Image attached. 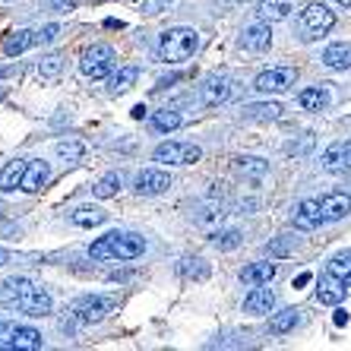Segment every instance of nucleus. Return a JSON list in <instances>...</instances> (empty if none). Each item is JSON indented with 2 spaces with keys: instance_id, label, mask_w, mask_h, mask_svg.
I'll list each match as a JSON object with an SVG mask.
<instances>
[{
  "instance_id": "nucleus-1",
  "label": "nucleus",
  "mask_w": 351,
  "mask_h": 351,
  "mask_svg": "<svg viewBox=\"0 0 351 351\" xmlns=\"http://www.w3.org/2000/svg\"><path fill=\"white\" fill-rule=\"evenodd\" d=\"M0 304L10 311H19L25 317H48L51 313V294L45 288H35L29 278H7L0 285Z\"/></svg>"
},
{
  "instance_id": "nucleus-2",
  "label": "nucleus",
  "mask_w": 351,
  "mask_h": 351,
  "mask_svg": "<svg viewBox=\"0 0 351 351\" xmlns=\"http://www.w3.org/2000/svg\"><path fill=\"white\" fill-rule=\"evenodd\" d=\"M143 250H146V241L139 234L111 231L89 247V256L92 260H136V256H143Z\"/></svg>"
},
{
  "instance_id": "nucleus-3",
  "label": "nucleus",
  "mask_w": 351,
  "mask_h": 351,
  "mask_svg": "<svg viewBox=\"0 0 351 351\" xmlns=\"http://www.w3.org/2000/svg\"><path fill=\"white\" fill-rule=\"evenodd\" d=\"M199 48V32L196 29H168L158 41V60L162 64H180V60L193 58V51Z\"/></svg>"
},
{
  "instance_id": "nucleus-4",
  "label": "nucleus",
  "mask_w": 351,
  "mask_h": 351,
  "mask_svg": "<svg viewBox=\"0 0 351 351\" xmlns=\"http://www.w3.org/2000/svg\"><path fill=\"white\" fill-rule=\"evenodd\" d=\"M41 345H45V339L32 326H16V323L0 319V348L3 351H35Z\"/></svg>"
},
{
  "instance_id": "nucleus-5",
  "label": "nucleus",
  "mask_w": 351,
  "mask_h": 351,
  "mask_svg": "<svg viewBox=\"0 0 351 351\" xmlns=\"http://www.w3.org/2000/svg\"><path fill=\"white\" fill-rule=\"evenodd\" d=\"M111 311H114V298H105V294H86V298H80V301L73 304L70 317H73L76 323H98V319H105Z\"/></svg>"
},
{
  "instance_id": "nucleus-6",
  "label": "nucleus",
  "mask_w": 351,
  "mask_h": 351,
  "mask_svg": "<svg viewBox=\"0 0 351 351\" xmlns=\"http://www.w3.org/2000/svg\"><path fill=\"white\" fill-rule=\"evenodd\" d=\"M111 66H114V51L108 48V45H92V48L82 51V58H80L82 76H89V80H101V76L111 73Z\"/></svg>"
},
{
  "instance_id": "nucleus-7",
  "label": "nucleus",
  "mask_w": 351,
  "mask_h": 351,
  "mask_svg": "<svg viewBox=\"0 0 351 351\" xmlns=\"http://www.w3.org/2000/svg\"><path fill=\"white\" fill-rule=\"evenodd\" d=\"M332 25H335L332 10H326L323 3H307V7L301 10V32H304V38H319V35H326Z\"/></svg>"
},
{
  "instance_id": "nucleus-8",
  "label": "nucleus",
  "mask_w": 351,
  "mask_h": 351,
  "mask_svg": "<svg viewBox=\"0 0 351 351\" xmlns=\"http://www.w3.org/2000/svg\"><path fill=\"white\" fill-rule=\"evenodd\" d=\"M294 80H298V73H294L291 66H272V70H266V73L256 76L254 89L260 92V95H278V92L291 89Z\"/></svg>"
},
{
  "instance_id": "nucleus-9",
  "label": "nucleus",
  "mask_w": 351,
  "mask_h": 351,
  "mask_svg": "<svg viewBox=\"0 0 351 351\" xmlns=\"http://www.w3.org/2000/svg\"><path fill=\"white\" fill-rule=\"evenodd\" d=\"M152 158H156L158 165H193L203 158V152H199V146H184V143H162V146H156V152H152Z\"/></svg>"
},
{
  "instance_id": "nucleus-10",
  "label": "nucleus",
  "mask_w": 351,
  "mask_h": 351,
  "mask_svg": "<svg viewBox=\"0 0 351 351\" xmlns=\"http://www.w3.org/2000/svg\"><path fill=\"white\" fill-rule=\"evenodd\" d=\"M319 165H323V171H329V174L351 171V139L348 143H335V146H329L326 152H323V158H319Z\"/></svg>"
},
{
  "instance_id": "nucleus-11",
  "label": "nucleus",
  "mask_w": 351,
  "mask_h": 351,
  "mask_svg": "<svg viewBox=\"0 0 351 351\" xmlns=\"http://www.w3.org/2000/svg\"><path fill=\"white\" fill-rule=\"evenodd\" d=\"M171 187V178L158 168H146V171L136 174V193L139 196H158Z\"/></svg>"
},
{
  "instance_id": "nucleus-12",
  "label": "nucleus",
  "mask_w": 351,
  "mask_h": 351,
  "mask_svg": "<svg viewBox=\"0 0 351 351\" xmlns=\"http://www.w3.org/2000/svg\"><path fill=\"white\" fill-rule=\"evenodd\" d=\"M291 221H294V228H301V231L319 228V225H323V209H319V199H304V203H298Z\"/></svg>"
},
{
  "instance_id": "nucleus-13",
  "label": "nucleus",
  "mask_w": 351,
  "mask_h": 351,
  "mask_svg": "<svg viewBox=\"0 0 351 351\" xmlns=\"http://www.w3.org/2000/svg\"><path fill=\"white\" fill-rule=\"evenodd\" d=\"M241 45H244L247 51H254V54H260V51H269L272 45V29L269 23H254V25H247L244 35H241Z\"/></svg>"
},
{
  "instance_id": "nucleus-14",
  "label": "nucleus",
  "mask_w": 351,
  "mask_h": 351,
  "mask_svg": "<svg viewBox=\"0 0 351 351\" xmlns=\"http://www.w3.org/2000/svg\"><path fill=\"white\" fill-rule=\"evenodd\" d=\"M48 178H51L48 162L32 158V162L25 165V174H23V184H19V190H23V193H38V190L48 184Z\"/></svg>"
},
{
  "instance_id": "nucleus-15",
  "label": "nucleus",
  "mask_w": 351,
  "mask_h": 351,
  "mask_svg": "<svg viewBox=\"0 0 351 351\" xmlns=\"http://www.w3.org/2000/svg\"><path fill=\"white\" fill-rule=\"evenodd\" d=\"M319 209H323V221H342L351 213V196L348 193H326L319 199Z\"/></svg>"
},
{
  "instance_id": "nucleus-16",
  "label": "nucleus",
  "mask_w": 351,
  "mask_h": 351,
  "mask_svg": "<svg viewBox=\"0 0 351 351\" xmlns=\"http://www.w3.org/2000/svg\"><path fill=\"white\" fill-rule=\"evenodd\" d=\"M317 298H319V304L339 307V304H342V298H345V282H342V278H335V276L323 278V282L317 285Z\"/></svg>"
},
{
  "instance_id": "nucleus-17",
  "label": "nucleus",
  "mask_w": 351,
  "mask_h": 351,
  "mask_svg": "<svg viewBox=\"0 0 351 351\" xmlns=\"http://www.w3.org/2000/svg\"><path fill=\"white\" fill-rule=\"evenodd\" d=\"M231 95V86L225 76H209L203 82V101L206 105H221V101H228Z\"/></svg>"
},
{
  "instance_id": "nucleus-18",
  "label": "nucleus",
  "mask_w": 351,
  "mask_h": 351,
  "mask_svg": "<svg viewBox=\"0 0 351 351\" xmlns=\"http://www.w3.org/2000/svg\"><path fill=\"white\" fill-rule=\"evenodd\" d=\"M272 278H276V263H254V266L241 269L244 285H269Z\"/></svg>"
},
{
  "instance_id": "nucleus-19",
  "label": "nucleus",
  "mask_w": 351,
  "mask_h": 351,
  "mask_svg": "<svg viewBox=\"0 0 351 351\" xmlns=\"http://www.w3.org/2000/svg\"><path fill=\"white\" fill-rule=\"evenodd\" d=\"M272 304H276V294H272L269 288L254 285V291L244 298V311H247V313H269Z\"/></svg>"
},
{
  "instance_id": "nucleus-20",
  "label": "nucleus",
  "mask_w": 351,
  "mask_h": 351,
  "mask_svg": "<svg viewBox=\"0 0 351 351\" xmlns=\"http://www.w3.org/2000/svg\"><path fill=\"white\" fill-rule=\"evenodd\" d=\"M323 64H326L329 70H351V45H345V41L329 45V48L323 51Z\"/></svg>"
},
{
  "instance_id": "nucleus-21",
  "label": "nucleus",
  "mask_w": 351,
  "mask_h": 351,
  "mask_svg": "<svg viewBox=\"0 0 351 351\" xmlns=\"http://www.w3.org/2000/svg\"><path fill=\"white\" fill-rule=\"evenodd\" d=\"M288 13H291V0H260V7H256V16L263 23H278Z\"/></svg>"
},
{
  "instance_id": "nucleus-22",
  "label": "nucleus",
  "mask_w": 351,
  "mask_h": 351,
  "mask_svg": "<svg viewBox=\"0 0 351 351\" xmlns=\"http://www.w3.org/2000/svg\"><path fill=\"white\" fill-rule=\"evenodd\" d=\"M25 165H29V162H23V158H13V162H7V168L0 171V190H3V193H13V190L23 184Z\"/></svg>"
},
{
  "instance_id": "nucleus-23",
  "label": "nucleus",
  "mask_w": 351,
  "mask_h": 351,
  "mask_svg": "<svg viewBox=\"0 0 351 351\" xmlns=\"http://www.w3.org/2000/svg\"><path fill=\"white\" fill-rule=\"evenodd\" d=\"M38 41V35L29 32V29H19V32H13L7 41H3V54L7 58H16V54H23V51H29Z\"/></svg>"
},
{
  "instance_id": "nucleus-24",
  "label": "nucleus",
  "mask_w": 351,
  "mask_h": 351,
  "mask_svg": "<svg viewBox=\"0 0 351 351\" xmlns=\"http://www.w3.org/2000/svg\"><path fill=\"white\" fill-rule=\"evenodd\" d=\"M105 219H108V213L95 209V206H80V209H73V213H70V221H73V225H80V228H95V225H101Z\"/></svg>"
},
{
  "instance_id": "nucleus-25",
  "label": "nucleus",
  "mask_w": 351,
  "mask_h": 351,
  "mask_svg": "<svg viewBox=\"0 0 351 351\" xmlns=\"http://www.w3.org/2000/svg\"><path fill=\"white\" fill-rule=\"evenodd\" d=\"M282 108L276 101H256V105H244V117L247 121H278Z\"/></svg>"
},
{
  "instance_id": "nucleus-26",
  "label": "nucleus",
  "mask_w": 351,
  "mask_h": 351,
  "mask_svg": "<svg viewBox=\"0 0 351 351\" xmlns=\"http://www.w3.org/2000/svg\"><path fill=\"white\" fill-rule=\"evenodd\" d=\"M234 168H237V174H244V178H254V180H260L263 174L269 171V165L263 162V158H254V156H241L234 162Z\"/></svg>"
},
{
  "instance_id": "nucleus-27",
  "label": "nucleus",
  "mask_w": 351,
  "mask_h": 351,
  "mask_svg": "<svg viewBox=\"0 0 351 351\" xmlns=\"http://www.w3.org/2000/svg\"><path fill=\"white\" fill-rule=\"evenodd\" d=\"M60 70H64V58H60V54H48V58L38 60V80L41 82H54L60 76Z\"/></svg>"
},
{
  "instance_id": "nucleus-28",
  "label": "nucleus",
  "mask_w": 351,
  "mask_h": 351,
  "mask_svg": "<svg viewBox=\"0 0 351 351\" xmlns=\"http://www.w3.org/2000/svg\"><path fill=\"white\" fill-rule=\"evenodd\" d=\"M298 101H301V108H307V111H323V108L329 105V95H326V89L313 86V89H304Z\"/></svg>"
},
{
  "instance_id": "nucleus-29",
  "label": "nucleus",
  "mask_w": 351,
  "mask_h": 351,
  "mask_svg": "<svg viewBox=\"0 0 351 351\" xmlns=\"http://www.w3.org/2000/svg\"><path fill=\"white\" fill-rule=\"evenodd\" d=\"M298 313H301V311H294V307H288V311L276 313V317L269 319V332L282 335V332H288V329H294V326H298V319H301Z\"/></svg>"
},
{
  "instance_id": "nucleus-30",
  "label": "nucleus",
  "mask_w": 351,
  "mask_h": 351,
  "mask_svg": "<svg viewBox=\"0 0 351 351\" xmlns=\"http://www.w3.org/2000/svg\"><path fill=\"white\" fill-rule=\"evenodd\" d=\"M136 76H139L136 66H121V70H117V73L111 76V92H114V95L127 92V89L133 86V82H136Z\"/></svg>"
},
{
  "instance_id": "nucleus-31",
  "label": "nucleus",
  "mask_w": 351,
  "mask_h": 351,
  "mask_svg": "<svg viewBox=\"0 0 351 351\" xmlns=\"http://www.w3.org/2000/svg\"><path fill=\"white\" fill-rule=\"evenodd\" d=\"M152 127H156L158 133H171L180 127V114L178 111H171V108H165V111H156L152 114Z\"/></svg>"
},
{
  "instance_id": "nucleus-32",
  "label": "nucleus",
  "mask_w": 351,
  "mask_h": 351,
  "mask_svg": "<svg viewBox=\"0 0 351 351\" xmlns=\"http://www.w3.org/2000/svg\"><path fill=\"white\" fill-rule=\"evenodd\" d=\"M117 190H121V174H105V178L92 187V193H95L98 199H111Z\"/></svg>"
},
{
  "instance_id": "nucleus-33",
  "label": "nucleus",
  "mask_w": 351,
  "mask_h": 351,
  "mask_svg": "<svg viewBox=\"0 0 351 351\" xmlns=\"http://www.w3.org/2000/svg\"><path fill=\"white\" fill-rule=\"evenodd\" d=\"M329 276L342 278V282H348L351 278V254H339L329 260Z\"/></svg>"
},
{
  "instance_id": "nucleus-34",
  "label": "nucleus",
  "mask_w": 351,
  "mask_h": 351,
  "mask_svg": "<svg viewBox=\"0 0 351 351\" xmlns=\"http://www.w3.org/2000/svg\"><path fill=\"white\" fill-rule=\"evenodd\" d=\"M213 244L219 247V250H234L237 244H241V231L228 228V231H219V234L213 237Z\"/></svg>"
},
{
  "instance_id": "nucleus-35",
  "label": "nucleus",
  "mask_w": 351,
  "mask_h": 351,
  "mask_svg": "<svg viewBox=\"0 0 351 351\" xmlns=\"http://www.w3.org/2000/svg\"><path fill=\"white\" fill-rule=\"evenodd\" d=\"M82 143H58V156L60 158H66V162H80L82 158Z\"/></svg>"
},
{
  "instance_id": "nucleus-36",
  "label": "nucleus",
  "mask_w": 351,
  "mask_h": 351,
  "mask_svg": "<svg viewBox=\"0 0 351 351\" xmlns=\"http://www.w3.org/2000/svg\"><path fill=\"white\" fill-rule=\"evenodd\" d=\"M180 272H184V276H196V278H206V276H209V269L203 266V260H184Z\"/></svg>"
},
{
  "instance_id": "nucleus-37",
  "label": "nucleus",
  "mask_w": 351,
  "mask_h": 351,
  "mask_svg": "<svg viewBox=\"0 0 351 351\" xmlns=\"http://www.w3.org/2000/svg\"><path fill=\"white\" fill-rule=\"evenodd\" d=\"M41 7L51 13H70L76 7V0H41Z\"/></svg>"
},
{
  "instance_id": "nucleus-38",
  "label": "nucleus",
  "mask_w": 351,
  "mask_h": 351,
  "mask_svg": "<svg viewBox=\"0 0 351 351\" xmlns=\"http://www.w3.org/2000/svg\"><path fill=\"white\" fill-rule=\"evenodd\" d=\"M168 3H171V0H143V13H149V16H156V13L168 10Z\"/></svg>"
},
{
  "instance_id": "nucleus-39",
  "label": "nucleus",
  "mask_w": 351,
  "mask_h": 351,
  "mask_svg": "<svg viewBox=\"0 0 351 351\" xmlns=\"http://www.w3.org/2000/svg\"><path fill=\"white\" fill-rule=\"evenodd\" d=\"M58 35H60V29H58V25H45V29H41V32H38V41H41V45H51V41L58 38Z\"/></svg>"
},
{
  "instance_id": "nucleus-40",
  "label": "nucleus",
  "mask_w": 351,
  "mask_h": 351,
  "mask_svg": "<svg viewBox=\"0 0 351 351\" xmlns=\"http://www.w3.org/2000/svg\"><path fill=\"white\" fill-rule=\"evenodd\" d=\"M266 250H269L272 256H285L288 250H291V247H288V244H272V247H266Z\"/></svg>"
},
{
  "instance_id": "nucleus-41",
  "label": "nucleus",
  "mask_w": 351,
  "mask_h": 351,
  "mask_svg": "<svg viewBox=\"0 0 351 351\" xmlns=\"http://www.w3.org/2000/svg\"><path fill=\"white\" fill-rule=\"evenodd\" d=\"M311 272H301V276H298V278H294V288H304V285H307V282H311Z\"/></svg>"
},
{
  "instance_id": "nucleus-42",
  "label": "nucleus",
  "mask_w": 351,
  "mask_h": 351,
  "mask_svg": "<svg viewBox=\"0 0 351 351\" xmlns=\"http://www.w3.org/2000/svg\"><path fill=\"white\" fill-rule=\"evenodd\" d=\"M332 319H335V326H345V323H348V313H345L342 307H339V311H335V317H332Z\"/></svg>"
},
{
  "instance_id": "nucleus-43",
  "label": "nucleus",
  "mask_w": 351,
  "mask_h": 351,
  "mask_svg": "<svg viewBox=\"0 0 351 351\" xmlns=\"http://www.w3.org/2000/svg\"><path fill=\"white\" fill-rule=\"evenodd\" d=\"M130 114L136 117V121H143V117H146V108H143V105H136V108H133V111H130Z\"/></svg>"
},
{
  "instance_id": "nucleus-44",
  "label": "nucleus",
  "mask_w": 351,
  "mask_h": 351,
  "mask_svg": "<svg viewBox=\"0 0 351 351\" xmlns=\"http://www.w3.org/2000/svg\"><path fill=\"white\" fill-rule=\"evenodd\" d=\"M7 263H10V254L3 250V247H0V266H7Z\"/></svg>"
},
{
  "instance_id": "nucleus-45",
  "label": "nucleus",
  "mask_w": 351,
  "mask_h": 351,
  "mask_svg": "<svg viewBox=\"0 0 351 351\" xmlns=\"http://www.w3.org/2000/svg\"><path fill=\"white\" fill-rule=\"evenodd\" d=\"M335 3H342V7H351V0H335Z\"/></svg>"
},
{
  "instance_id": "nucleus-46",
  "label": "nucleus",
  "mask_w": 351,
  "mask_h": 351,
  "mask_svg": "<svg viewBox=\"0 0 351 351\" xmlns=\"http://www.w3.org/2000/svg\"><path fill=\"white\" fill-rule=\"evenodd\" d=\"M348 285H351V278H348Z\"/></svg>"
}]
</instances>
